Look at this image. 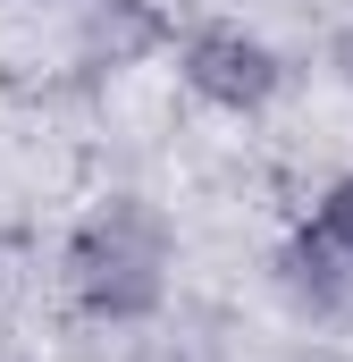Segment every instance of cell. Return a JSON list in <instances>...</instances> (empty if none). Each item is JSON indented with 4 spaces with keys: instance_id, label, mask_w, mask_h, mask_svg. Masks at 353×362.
I'll use <instances>...</instances> for the list:
<instances>
[{
    "instance_id": "6da1fadb",
    "label": "cell",
    "mask_w": 353,
    "mask_h": 362,
    "mask_svg": "<svg viewBox=\"0 0 353 362\" xmlns=\"http://www.w3.org/2000/svg\"><path fill=\"white\" fill-rule=\"evenodd\" d=\"M160 270H169V236L143 202H109L76 245V286L92 295V312L126 320V312H152L160 303Z\"/></svg>"
},
{
    "instance_id": "277c9868",
    "label": "cell",
    "mask_w": 353,
    "mask_h": 362,
    "mask_svg": "<svg viewBox=\"0 0 353 362\" xmlns=\"http://www.w3.org/2000/svg\"><path fill=\"white\" fill-rule=\"evenodd\" d=\"M337 59H345V85H353V34H345V42H337Z\"/></svg>"
},
{
    "instance_id": "7a4b0ae2",
    "label": "cell",
    "mask_w": 353,
    "mask_h": 362,
    "mask_svg": "<svg viewBox=\"0 0 353 362\" xmlns=\"http://www.w3.org/2000/svg\"><path fill=\"white\" fill-rule=\"evenodd\" d=\"M185 76H193V93H210V101H227V110H253V101H269V85H277L269 51L253 42V34H227V25L193 34Z\"/></svg>"
},
{
    "instance_id": "3957f363",
    "label": "cell",
    "mask_w": 353,
    "mask_h": 362,
    "mask_svg": "<svg viewBox=\"0 0 353 362\" xmlns=\"http://www.w3.org/2000/svg\"><path fill=\"white\" fill-rule=\"evenodd\" d=\"M320 236H328V245H337V253L353 262V177L328 194V211H320Z\"/></svg>"
}]
</instances>
